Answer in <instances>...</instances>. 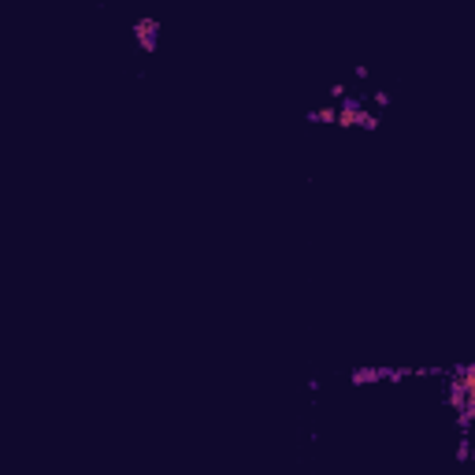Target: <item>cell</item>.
Listing matches in <instances>:
<instances>
[{
	"mask_svg": "<svg viewBox=\"0 0 475 475\" xmlns=\"http://www.w3.org/2000/svg\"><path fill=\"white\" fill-rule=\"evenodd\" d=\"M312 123H338L334 108H323V112H312Z\"/></svg>",
	"mask_w": 475,
	"mask_h": 475,
	"instance_id": "1",
	"label": "cell"
}]
</instances>
